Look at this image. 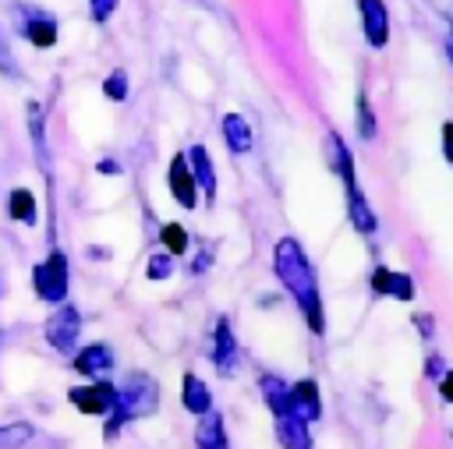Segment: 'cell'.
Masks as SVG:
<instances>
[{"instance_id":"cell-1","label":"cell","mask_w":453,"mask_h":449,"mask_svg":"<svg viewBox=\"0 0 453 449\" xmlns=\"http://www.w3.org/2000/svg\"><path fill=\"white\" fill-rule=\"evenodd\" d=\"M273 265H276V276L280 283L287 286V293L297 301L308 329L315 336L326 332V315H322V297H319V279L308 265V255L301 251V244L294 237H283L276 240V251H273Z\"/></svg>"},{"instance_id":"cell-2","label":"cell","mask_w":453,"mask_h":449,"mask_svg":"<svg viewBox=\"0 0 453 449\" xmlns=\"http://www.w3.org/2000/svg\"><path fill=\"white\" fill-rule=\"evenodd\" d=\"M159 407V385L149 378V375H142V371H134V375H127L124 378V385L117 389V403H113V410L106 414L110 421H106V438H113L127 421H134V417H145V414H152Z\"/></svg>"},{"instance_id":"cell-3","label":"cell","mask_w":453,"mask_h":449,"mask_svg":"<svg viewBox=\"0 0 453 449\" xmlns=\"http://www.w3.org/2000/svg\"><path fill=\"white\" fill-rule=\"evenodd\" d=\"M32 286H35V297H39V301H46V304H64V297H67V255H64V251L46 255V258L32 269Z\"/></svg>"},{"instance_id":"cell-4","label":"cell","mask_w":453,"mask_h":449,"mask_svg":"<svg viewBox=\"0 0 453 449\" xmlns=\"http://www.w3.org/2000/svg\"><path fill=\"white\" fill-rule=\"evenodd\" d=\"M46 343L53 346V350H60V354H71L74 350V343H78V332H81V315H78V308L74 304H60L50 318H46Z\"/></svg>"},{"instance_id":"cell-5","label":"cell","mask_w":453,"mask_h":449,"mask_svg":"<svg viewBox=\"0 0 453 449\" xmlns=\"http://www.w3.org/2000/svg\"><path fill=\"white\" fill-rule=\"evenodd\" d=\"M67 400H71V407L81 410V414H110L113 403H117V385H110V382L99 378V382L67 389Z\"/></svg>"},{"instance_id":"cell-6","label":"cell","mask_w":453,"mask_h":449,"mask_svg":"<svg viewBox=\"0 0 453 449\" xmlns=\"http://www.w3.org/2000/svg\"><path fill=\"white\" fill-rule=\"evenodd\" d=\"M287 414H290V417H297V421H304V424L319 421L322 403H319V385H315L311 378H301V382H294V385H290Z\"/></svg>"},{"instance_id":"cell-7","label":"cell","mask_w":453,"mask_h":449,"mask_svg":"<svg viewBox=\"0 0 453 449\" xmlns=\"http://www.w3.org/2000/svg\"><path fill=\"white\" fill-rule=\"evenodd\" d=\"M166 187H170V194L177 198V205H180V209H195V205H198V187H195V177H191V170H188V159H184V156H173V159H170Z\"/></svg>"},{"instance_id":"cell-8","label":"cell","mask_w":453,"mask_h":449,"mask_svg":"<svg viewBox=\"0 0 453 449\" xmlns=\"http://www.w3.org/2000/svg\"><path fill=\"white\" fill-rule=\"evenodd\" d=\"M361 11V25H365V39L372 46H386L389 42V11L382 0H357Z\"/></svg>"},{"instance_id":"cell-9","label":"cell","mask_w":453,"mask_h":449,"mask_svg":"<svg viewBox=\"0 0 453 449\" xmlns=\"http://www.w3.org/2000/svg\"><path fill=\"white\" fill-rule=\"evenodd\" d=\"M184 159H188V170H191V177H195V187H202L205 202H212V198H216V170H212L209 148H205V145H191Z\"/></svg>"},{"instance_id":"cell-10","label":"cell","mask_w":453,"mask_h":449,"mask_svg":"<svg viewBox=\"0 0 453 449\" xmlns=\"http://www.w3.org/2000/svg\"><path fill=\"white\" fill-rule=\"evenodd\" d=\"M212 364H216L223 375L237 368V339H234L230 318H219V322H216V336H212Z\"/></svg>"},{"instance_id":"cell-11","label":"cell","mask_w":453,"mask_h":449,"mask_svg":"<svg viewBox=\"0 0 453 449\" xmlns=\"http://www.w3.org/2000/svg\"><path fill=\"white\" fill-rule=\"evenodd\" d=\"M110 368H113V350H110L106 343H92V346H85V350L74 354V371H81V375H88V378H96V382H99Z\"/></svg>"},{"instance_id":"cell-12","label":"cell","mask_w":453,"mask_h":449,"mask_svg":"<svg viewBox=\"0 0 453 449\" xmlns=\"http://www.w3.org/2000/svg\"><path fill=\"white\" fill-rule=\"evenodd\" d=\"M372 290L382 297H396V301H411L414 297V283L407 272H393V269H375L372 272Z\"/></svg>"},{"instance_id":"cell-13","label":"cell","mask_w":453,"mask_h":449,"mask_svg":"<svg viewBox=\"0 0 453 449\" xmlns=\"http://www.w3.org/2000/svg\"><path fill=\"white\" fill-rule=\"evenodd\" d=\"M180 403H184V410H191L195 417H205L209 410H212V396H209V385L198 378V375H184V382H180Z\"/></svg>"},{"instance_id":"cell-14","label":"cell","mask_w":453,"mask_h":449,"mask_svg":"<svg viewBox=\"0 0 453 449\" xmlns=\"http://www.w3.org/2000/svg\"><path fill=\"white\" fill-rule=\"evenodd\" d=\"M195 445H198V449H230L226 431H223V417H219V414L209 410V414L198 421V428H195Z\"/></svg>"},{"instance_id":"cell-15","label":"cell","mask_w":453,"mask_h":449,"mask_svg":"<svg viewBox=\"0 0 453 449\" xmlns=\"http://www.w3.org/2000/svg\"><path fill=\"white\" fill-rule=\"evenodd\" d=\"M223 138H226V148L230 152H248L255 134H251V124L241 113H226L223 117Z\"/></svg>"},{"instance_id":"cell-16","label":"cell","mask_w":453,"mask_h":449,"mask_svg":"<svg viewBox=\"0 0 453 449\" xmlns=\"http://www.w3.org/2000/svg\"><path fill=\"white\" fill-rule=\"evenodd\" d=\"M21 35H25L35 49H50V46L57 42V21H53V18H46V14H35L32 21H25V25H21Z\"/></svg>"},{"instance_id":"cell-17","label":"cell","mask_w":453,"mask_h":449,"mask_svg":"<svg viewBox=\"0 0 453 449\" xmlns=\"http://www.w3.org/2000/svg\"><path fill=\"white\" fill-rule=\"evenodd\" d=\"M347 212H350V223H354L361 233H372V230H375V212H372V205L365 202V194H361L357 184L347 187Z\"/></svg>"},{"instance_id":"cell-18","label":"cell","mask_w":453,"mask_h":449,"mask_svg":"<svg viewBox=\"0 0 453 449\" xmlns=\"http://www.w3.org/2000/svg\"><path fill=\"white\" fill-rule=\"evenodd\" d=\"M258 389H262V400L269 403V410L276 417H287V400H290V385L276 375H262L258 378Z\"/></svg>"},{"instance_id":"cell-19","label":"cell","mask_w":453,"mask_h":449,"mask_svg":"<svg viewBox=\"0 0 453 449\" xmlns=\"http://www.w3.org/2000/svg\"><path fill=\"white\" fill-rule=\"evenodd\" d=\"M276 435L283 442V449H311V438H308V424L297 421V417H276Z\"/></svg>"},{"instance_id":"cell-20","label":"cell","mask_w":453,"mask_h":449,"mask_svg":"<svg viewBox=\"0 0 453 449\" xmlns=\"http://www.w3.org/2000/svg\"><path fill=\"white\" fill-rule=\"evenodd\" d=\"M7 212H11V219L14 223H25V226H32L35 223V194L32 191H25V187H14L11 191V198H7Z\"/></svg>"},{"instance_id":"cell-21","label":"cell","mask_w":453,"mask_h":449,"mask_svg":"<svg viewBox=\"0 0 453 449\" xmlns=\"http://www.w3.org/2000/svg\"><path fill=\"white\" fill-rule=\"evenodd\" d=\"M159 240H163V247H166V255H170V258L188 251V233H184V226H180V223H166V226L159 230Z\"/></svg>"},{"instance_id":"cell-22","label":"cell","mask_w":453,"mask_h":449,"mask_svg":"<svg viewBox=\"0 0 453 449\" xmlns=\"http://www.w3.org/2000/svg\"><path fill=\"white\" fill-rule=\"evenodd\" d=\"M32 438V424H0V449H18Z\"/></svg>"},{"instance_id":"cell-23","label":"cell","mask_w":453,"mask_h":449,"mask_svg":"<svg viewBox=\"0 0 453 449\" xmlns=\"http://www.w3.org/2000/svg\"><path fill=\"white\" fill-rule=\"evenodd\" d=\"M357 131H361V138H375V117H372V106H368V95L365 92H357Z\"/></svg>"},{"instance_id":"cell-24","label":"cell","mask_w":453,"mask_h":449,"mask_svg":"<svg viewBox=\"0 0 453 449\" xmlns=\"http://www.w3.org/2000/svg\"><path fill=\"white\" fill-rule=\"evenodd\" d=\"M103 92H106L113 103H124V99H127V74H124V71H110V78L103 81Z\"/></svg>"},{"instance_id":"cell-25","label":"cell","mask_w":453,"mask_h":449,"mask_svg":"<svg viewBox=\"0 0 453 449\" xmlns=\"http://www.w3.org/2000/svg\"><path fill=\"white\" fill-rule=\"evenodd\" d=\"M170 272H173V258L166 251H159V255L149 258V279H166Z\"/></svg>"},{"instance_id":"cell-26","label":"cell","mask_w":453,"mask_h":449,"mask_svg":"<svg viewBox=\"0 0 453 449\" xmlns=\"http://www.w3.org/2000/svg\"><path fill=\"white\" fill-rule=\"evenodd\" d=\"M88 11H92V21L103 25V21H110V14L117 11V0H88Z\"/></svg>"},{"instance_id":"cell-27","label":"cell","mask_w":453,"mask_h":449,"mask_svg":"<svg viewBox=\"0 0 453 449\" xmlns=\"http://www.w3.org/2000/svg\"><path fill=\"white\" fill-rule=\"evenodd\" d=\"M0 71L4 74H11V78H18L21 71L14 67V60H11V49H7V42H4V35H0Z\"/></svg>"},{"instance_id":"cell-28","label":"cell","mask_w":453,"mask_h":449,"mask_svg":"<svg viewBox=\"0 0 453 449\" xmlns=\"http://www.w3.org/2000/svg\"><path fill=\"white\" fill-rule=\"evenodd\" d=\"M442 156H446V163L453 166V120L442 124Z\"/></svg>"},{"instance_id":"cell-29","label":"cell","mask_w":453,"mask_h":449,"mask_svg":"<svg viewBox=\"0 0 453 449\" xmlns=\"http://www.w3.org/2000/svg\"><path fill=\"white\" fill-rule=\"evenodd\" d=\"M439 392H442L446 403H453V371H446V375L439 378Z\"/></svg>"},{"instance_id":"cell-30","label":"cell","mask_w":453,"mask_h":449,"mask_svg":"<svg viewBox=\"0 0 453 449\" xmlns=\"http://www.w3.org/2000/svg\"><path fill=\"white\" fill-rule=\"evenodd\" d=\"M99 173H120V166L113 163V159H99V166H96Z\"/></svg>"},{"instance_id":"cell-31","label":"cell","mask_w":453,"mask_h":449,"mask_svg":"<svg viewBox=\"0 0 453 449\" xmlns=\"http://www.w3.org/2000/svg\"><path fill=\"white\" fill-rule=\"evenodd\" d=\"M446 53H449V64H453V39H446Z\"/></svg>"},{"instance_id":"cell-32","label":"cell","mask_w":453,"mask_h":449,"mask_svg":"<svg viewBox=\"0 0 453 449\" xmlns=\"http://www.w3.org/2000/svg\"><path fill=\"white\" fill-rule=\"evenodd\" d=\"M449 39H453V7H449Z\"/></svg>"},{"instance_id":"cell-33","label":"cell","mask_w":453,"mask_h":449,"mask_svg":"<svg viewBox=\"0 0 453 449\" xmlns=\"http://www.w3.org/2000/svg\"><path fill=\"white\" fill-rule=\"evenodd\" d=\"M0 336H4V332H0Z\"/></svg>"}]
</instances>
